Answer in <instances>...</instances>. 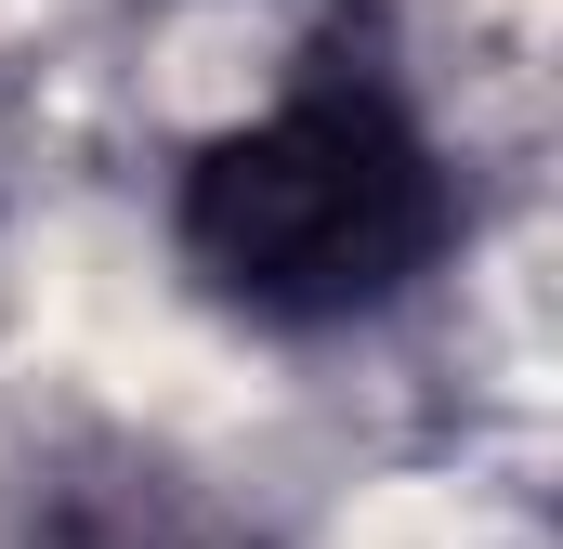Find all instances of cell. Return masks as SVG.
Returning a JSON list of instances; mask_svg holds the SVG:
<instances>
[{
  "mask_svg": "<svg viewBox=\"0 0 563 549\" xmlns=\"http://www.w3.org/2000/svg\"><path fill=\"white\" fill-rule=\"evenodd\" d=\"M472 236L459 144L432 119L394 13H328L276 92L170 170V262L250 340H354L407 314Z\"/></svg>",
  "mask_w": 563,
  "mask_h": 549,
  "instance_id": "6da1fadb",
  "label": "cell"
},
{
  "mask_svg": "<svg viewBox=\"0 0 563 549\" xmlns=\"http://www.w3.org/2000/svg\"><path fill=\"white\" fill-rule=\"evenodd\" d=\"M26 549H276V537L223 484H197L184 458H157V445H79L40 484Z\"/></svg>",
  "mask_w": 563,
  "mask_h": 549,
  "instance_id": "7a4b0ae2",
  "label": "cell"
}]
</instances>
